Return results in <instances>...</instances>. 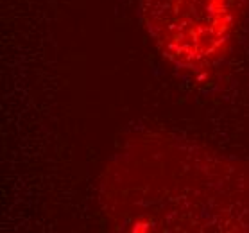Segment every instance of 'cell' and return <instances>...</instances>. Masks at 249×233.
<instances>
[{
  "mask_svg": "<svg viewBox=\"0 0 249 233\" xmlns=\"http://www.w3.org/2000/svg\"><path fill=\"white\" fill-rule=\"evenodd\" d=\"M122 232H249V165L179 138H135L101 179Z\"/></svg>",
  "mask_w": 249,
  "mask_h": 233,
  "instance_id": "6da1fadb",
  "label": "cell"
},
{
  "mask_svg": "<svg viewBox=\"0 0 249 233\" xmlns=\"http://www.w3.org/2000/svg\"><path fill=\"white\" fill-rule=\"evenodd\" d=\"M140 13L154 45L174 69L204 75L231 52L240 0H142Z\"/></svg>",
  "mask_w": 249,
  "mask_h": 233,
  "instance_id": "7a4b0ae2",
  "label": "cell"
}]
</instances>
